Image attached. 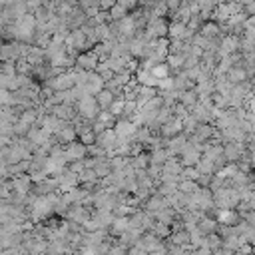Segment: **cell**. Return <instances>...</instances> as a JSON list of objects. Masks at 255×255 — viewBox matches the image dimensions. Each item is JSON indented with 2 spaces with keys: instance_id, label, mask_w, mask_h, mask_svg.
Returning <instances> with one entry per match:
<instances>
[{
  "instance_id": "7a4b0ae2",
  "label": "cell",
  "mask_w": 255,
  "mask_h": 255,
  "mask_svg": "<svg viewBox=\"0 0 255 255\" xmlns=\"http://www.w3.org/2000/svg\"><path fill=\"white\" fill-rule=\"evenodd\" d=\"M96 102L100 110H110L114 108V92L112 90H100L98 96H96Z\"/></svg>"
},
{
  "instance_id": "6da1fadb",
  "label": "cell",
  "mask_w": 255,
  "mask_h": 255,
  "mask_svg": "<svg viewBox=\"0 0 255 255\" xmlns=\"http://www.w3.org/2000/svg\"><path fill=\"white\" fill-rule=\"evenodd\" d=\"M78 112H80V116H82V118H86V120H94V118H98V114H100V106H98L96 98H92V96H82V98L78 100Z\"/></svg>"
}]
</instances>
